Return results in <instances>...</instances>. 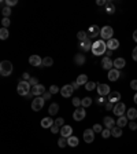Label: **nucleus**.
Listing matches in <instances>:
<instances>
[{
	"label": "nucleus",
	"instance_id": "nucleus-1",
	"mask_svg": "<svg viewBox=\"0 0 137 154\" xmlns=\"http://www.w3.org/2000/svg\"><path fill=\"white\" fill-rule=\"evenodd\" d=\"M92 52H93V55H104L106 52H107V41L104 40H96L93 41V44H92Z\"/></svg>",
	"mask_w": 137,
	"mask_h": 154
},
{
	"label": "nucleus",
	"instance_id": "nucleus-2",
	"mask_svg": "<svg viewBox=\"0 0 137 154\" xmlns=\"http://www.w3.org/2000/svg\"><path fill=\"white\" fill-rule=\"evenodd\" d=\"M18 94L21 95V97H26L29 92L32 91V86L29 84V81H19V84H18V88H17Z\"/></svg>",
	"mask_w": 137,
	"mask_h": 154
},
{
	"label": "nucleus",
	"instance_id": "nucleus-3",
	"mask_svg": "<svg viewBox=\"0 0 137 154\" xmlns=\"http://www.w3.org/2000/svg\"><path fill=\"white\" fill-rule=\"evenodd\" d=\"M12 73V63L10 61H3L0 63V74L3 77H8Z\"/></svg>",
	"mask_w": 137,
	"mask_h": 154
},
{
	"label": "nucleus",
	"instance_id": "nucleus-4",
	"mask_svg": "<svg viewBox=\"0 0 137 154\" xmlns=\"http://www.w3.org/2000/svg\"><path fill=\"white\" fill-rule=\"evenodd\" d=\"M113 34H114V29L111 26H103L100 30V37L104 41H109L110 39H113Z\"/></svg>",
	"mask_w": 137,
	"mask_h": 154
},
{
	"label": "nucleus",
	"instance_id": "nucleus-5",
	"mask_svg": "<svg viewBox=\"0 0 137 154\" xmlns=\"http://www.w3.org/2000/svg\"><path fill=\"white\" fill-rule=\"evenodd\" d=\"M44 103H45V99L43 97H37L32 101V110L34 112H40L41 109L44 107Z\"/></svg>",
	"mask_w": 137,
	"mask_h": 154
},
{
	"label": "nucleus",
	"instance_id": "nucleus-6",
	"mask_svg": "<svg viewBox=\"0 0 137 154\" xmlns=\"http://www.w3.org/2000/svg\"><path fill=\"white\" fill-rule=\"evenodd\" d=\"M125 112H126L125 103H122V102L115 103L114 109H113V113H114L117 117H121V116H123V114H125Z\"/></svg>",
	"mask_w": 137,
	"mask_h": 154
},
{
	"label": "nucleus",
	"instance_id": "nucleus-7",
	"mask_svg": "<svg viewBox=\"0 0 137 154\" xmlns=\"http://www.w3.org/2000/svg\"><path fill=\"white\" fill-rule=\"evenodd\" d=\"M86 117V112L84 107H77L74 110V113H73V118L74 121H82L84 118Z\"/></svg>",
	"mask_w": 137,
	"mask_h": 154
},
{
	"label": "nucleus",
	"instance_id": "nucleus-8",
	"mask_svg": "<svg viewBox=\"0 0 137 154\" xmlns=\"http://www.w3.org/2000/svg\"><path fill=\"white\" fill-rule=\"evenodd\" d=\"M97 94L100 95V97H109L110 95V87L107 86V84H102V83H99L97 84Z\"/></svg>",
	"mask_w": 137,
	"mask_h": 154
},
{
	"label": "nucleus",
	"instance_id": "nucleus-9",
	"mask_svg": "<svg viewBox=\"0 0 137 154\" xmlns=\"http://www.w3.org/2000/svg\"><path fill=\"white\" fill-rule=\"evenodd\" d=\"M73 91H74V88L71 87V84H66L60 88V94H62L63 98H70L73 95Z\"/></svg>",
	"mask_w": 137,
	"mask_h": 154
},
{
	"label": "nucleus",
	"instance_id": "nucleus-10",
	"mask_svg": "<svg viewBox=\"0 0 137 154\" xmlns=\"http://www.w3.org/2000/svg\"><path fill=\"white\" fill-rule=\"evenodd\" d=\"M45 92V87L43 84H37V86L32 87V94L34 97H43V94Z\"/></svg>",
	"mask_w": 137,
	"mask_h": 154
},
{
	"label": "nucleus",
	"instance_id": "nucleus-11",
	"mask_svg": "<svg viewBox=\"0 0 137 154\" xmlns=\"http://www.w3.org/2000/svg\"><path fill=\"white\" fill-rule=\"evenodd\" d=\"M84 140H85V143H92L95 140V132H93V129H85L84 131Z\"/></svg>",
	"mask_w": 137,
	"mask_h": 154
},
{
	"label": "nucleus",
	"instance_id": "nucleus-12",
	"mask_svg": "<svg viewBox=\"0 0 137 154\" xmlns=\"http://www.w3.org/2000/svg\"><path fill=\"white\" fill-rule=\"evenodd\" d=\"M29 63H30L32 66H43V59H41L39 55H30Z\"/></svg>",
	"mask_w": 137,
	"mask_h": 154
},
{
	"label": "nucleus",
	"instance_id": "nucleus-13",
	"mask_svg": "<svg viewBox=\"0 0 137 154\" xmlns=\"http://www.w3.org/2000/svg\"><path fill=\"white\" fill-rule=\"evenodd\" d=\"M102 65H103V69H104V70H111L113 66H114V61H111L109 57H104L102 59Z\"/></svg>",
	"mask_w": 137,
	"mask_h": 154
},
{
	"label": "nucleus",
	"instance_id": "nucleus-14",
	"mask_svg": "<svg viewBox=\"0 0 137 154\" xmlns=\"http://www.w3.org/2000/svg\"><path fill=\"white\" fill-rule=\"evenodd\" d=\"M100 30H102V29H99V26H97V25L91 26V28H89V30L86 32V33H88V37H97V36H100Z\"/></svg>",
	"mask_w": 137,
	"mask_h": 154
},
{
	"label": "nucleus",
	"instance_id": "nucleus-15",
	"mask_svg": "<svg viewBox=\"0 0 137 154\" xmlns=\"http://www.w3.org/2000/svg\"><path fill=\"white\" fill-rule=\"evenodd\" d=\"M71 133H73V128L70 125H63L60 128V136L63 138H70L71 136Z\"/></svg>",
	"mask_w": 137,
	"mask_h": 154
},
{
	"label": "nucleus",
	"instance_id": "nucleus-16",
	"mask_svg": "<svg viewBox=\"0 0 137 154\" xmlns=\"http://www.w3.org/2000/svg\"><path fill=\"white\" fill-rule=\"evenodd\" d=\"M54 124H55V120H52L51 116L44 117V118L41 120V127H43V128H51Z\"/></svg>",
	"mask_w": 137,
	"mask_h": 154
},
{
	"label": "nucleus",
	"instance_id": "nucleus-17",
	"mask_svg": "<svg viewBox=\"0 0 137 154\" xmlns=\"http://www.w3.org/2000/svg\"><path fill=\"white\" fill-rule=\"evenodd\" d=\"M109 102L111 103H118L119 102V99H121V94L118 91H113V92H110V95H109Z\"/></svg>",
	"mask_w": 137,
	"mask_h": 154
},
{
	"label": "nucleus",
	"instance_id": "nucleus-18",
	"mask_svg": "<svg viewBox=\"0 0 137 154\" xmlns=\"http://www.w3.org/2000/svg\"><path fill=\"white\" fill-rule=\"evenodd\" d=\"M119 47V41H118V39H110L109 41H107V50H111V51H114V50H117Z\"/></svg>",
	"mask_w": 137,
	"mask_h": 154
},
{
	"label": "nucleus",
	"instance_id": "nucleus-19",
	"mask_svg": "<svg viewBox=\"0 0 137 154\" xmlns=\"http://www.w3.org/2000/svg\"><path fill=\"white\" fill-rule=\"evenodd\" d=\"M119 70L118 69H111V70H109V80L110 81H117L118 79H119Z\"/></svg>",
	"mask_w": 137,
	"mask_h": 154
},
{
	"label": "nucleus",
	"instance_id": "nucleus-20",
	"mask_svg": "<svg viewBox=\"0 0 137 154\" xmlns=\"http://www.w3.org/2000/svg\"><path fill=\"white\" fill-rule=\"evenodd\" d=\"M104 125L107 129H113L115 125H117V121H114V118H111V117H104Z\"/></svg>",
	"mask_w": 137,
	"mask_h": 154
},
{
	"label": "nucleus",
	"instance_id": "nucleus-21",
	"mask_svg": "<svg viewBox=\"0 0 137 154\" xmlns=\"http://www.w3.org/2000/svg\"><path fill=\"white\" fill-rule=\"evenodd\" d=\"M125 65H126V61L123 59V58H117V59H114V69H122V68H125Z\"/></svg>",
	"mask_w": 137,
	"mask_h": 154
},
{
	"label": "nucleus",
	"instance_id": "nucleus-22",
	"mask_svg": "<svg viewBox=\"0 0 137 154\" xmlns=\"http://www.w3.org/2000/svg\"><path fill=\"white\" fill-rule=\"evenodd\" d=\"M92 44H93V43L88 39V40H85V41H82V43H81L80 48H81V50H84L85 52L86 51H92Z\"/></svg>",
	"mask_w": 137,
	"mask_h": 154
},
{
	"label": "nucleus",
	"instance_id": "nucleus-23",
	"mask_svg": "<svg viewBox=\"0 0 137 154\" xmlns=\"http://www.w3.org/2000/svg\"><path fill=\"white\" fill-rule=\"evenodd\" d=\"M126 117L129 118V120H136L137 118V110L134 107H130L129 110H126Z\"/></svg>",
	"mask_w": 137,
	"mask_h": 154
},
{
	"label": "nucleus",
	"instance_id": "nucleus-24",
	"mask_svg": "<svg viewBox=\"0 0 137 154\" xmlns=\"http://www.w3.org/2000/svg\"><path fill=\"white\" fill-rule=\"evenodd\" d=\"M128 117L126 116H121V117H118V121H117V127H119V128H123V127H126L129 123H128Z\"/></svg>",
	"mask_w": 137,
	"mask_h": 154
},
{
	"label": "nucleus",
	"instance_id": "nucleus-25",
	"mask_svg": "<svg viewBox=\"0 0 137 154\" xmlns=\"http://www.w3.org/2000/svg\"><path fill=\"white\" fill-rule=\"evenodd\" d=\"M85 55H82V54H78V55H75L74 57V63H77L78 66H82L84 63H85Z\"/></svg>",
	"mask_w": 137,
	"mask_h": 154
},
{
	"label": "nucleus",
	"instance_id": "nucleus-26",
	"mask_svg": "<svg viewBox=\"0 0 137 154\" xmlns=\"http://www.w3.org/2000/svg\"><path fill=\"white\" fill-rule=\"evenodd\" d=\"M67 144L71 146V147H77V146H78V138L71 135L70 138H67Z\"/></svg>",
	"mask_w": 137,
	"mask_h": 154
},
{
	"label": "nucleus",
	"instance_id": "nucleus-27",
	"mask_svg": "<svg viewBox=\"0 0 137 154\" xmlns=\"http://www.w3.org/2000/svg\"><path fill=\"white\" fill-rule=\"evenodd\" d=\"M58 112H59V105L58 103H52L51 106H50V109H48V113H50V116H55V114H58Z\"/></svg>",
	"mask_w": 137,
	"mask_h": 154
},
{
	"label": "nucleus",
	"instance_id": "nucleus-28",
	"mask_svg": "<svg viewBox=\"0 0 137 154\" xmlns=\"http://www.w3.org/2000/svg\"><path fill=\"white\" fill-rule=\"evenodd\" d=\"M111 136L114 138H121L122 136V128H119V127L115 125L113 129H111Z\"/></svg>",
	"mask_w": 137,
	"mask_h": 154
},
{
	"label": "nucleus",
	"instance_id": "nucleus-29",
	"mask_svg": "<svg viewBox=\"0 0 137 154\" xmlns=\"http://www.w3.org/2000/svg\"><path fill=\"white\" fill-rule=\"evenodd\" d=\"M106 12L110 14V15L115 12V6H114V3H113V1H107V4H106Z\"/></svg>",
	"mask_w": 137,
	"mask_h": 154
},
{
	"label": "nucleus",
	"instance_id": "nucleus-30",
	"mask_svg": "<svg viewBox=\"0 0 137 154\" xmlns=\"http://www.w3.org/2000/svg\"><path fill=\"white\" fill-rule=\"evenodd\" d=\"M75 81H77L80 86H85L86 83H88V76H86V74H80Z\"/></svg>",
	"mask_w": 137,
	"mask_h": 154
},
{
	"label": "nucleus",
	"instance_id": "nucleus-31",
	"mask_svg": "<svg viewBox=\"0 0 137 154\" xmlns=\"http://www.w3.org/2000/svg\"><path fill=\"white\" fill-rule=\"evenodd\" d=\"M77 37H78V40H81V43L89 39V37H88V33H86L85 30H80V32L77 33Z\"/></svg>",
	"mask_w": 137,
	"mask_h": 154
},
{
	"label": "nucleus",
	"instance_id": "nucleus-32",
	"mask_svg": "<svg viewBox=\"0 0 137 154\" xmlns=\"http://www.w3.org/2000/svg\"><path fill=\"white\" fill-rule=\"evenodd\" d=\"M8 34H10V32H8V29H7V28H1V29H0V39H1V40L8 39Z\"/></svg>",
	"mask_w": 137,
	"mask_h": 154
},
{
	"label": "nucleus",
	"instance_id": "nucleus-33",
	"mask_svg": "<svg viewBox=\"0 0 137 154\" xmlns=\"http://www.w3.org/2000/svg\"><path fill=\"white\" fill-rule=\"evenodd\" d=\"M52 65H54V59H52L51 57H45L44 59H43V66L50 68V66H52Z\"/></svg>",
	"mask_w": 137,
	"mask_h": 154
},
{
	"label": "nucleus",
	"instance_id": "nucleus-34",
	"mask_svg": "<svg viewBox=\"0 0 137 154\" xmlns=\"http://www.w3.org/2000/svg\"><path fill=\"white\" fill-rule=\"evenodd\" d=\"M92 102H93V101H92V98L86 97V98H84V99H82V103H81V106H82L84 109H85V107H89V106L92 105Z\"/></svg>",
	"mask_w": 137,
	"mask_h": 154
},
{
	"label": "nucleus",
	"instance_id": "nucleus-35",
	"mask_svg": "<svg viewBox=\"0 0 137 154\" xmlns=\"http://www.w3.org/2000/svg\"><path fill=\"white\" fill-rule=\"evenodd\" d=\"M1 14H3V18H10V14H11V8L10 7H3L1 8Z\"/></svg>",
	"mask_w": 137,
	"mask_h": 154
},
{
	"label": "nucleus",
	"instance_id": "nucleus-36",
	"mask_svg": "<svg viewBox=\"0 0 137 154\" xmlns=\"http://www.w3.org/2000/svg\"><path fill=\"white\" fill-rule=\"evenodd\" d=\"M58 146H59V147H64V146H68V144H67V138H63V136L59 138V139H58Z\"/></svg>",
	"mask_w": 137,
	"mask_h": 154
},
{
	"label": "nucleus",
	"instance_id": "nucleus-37",
	"mask_svg": "<svg viewBox=\"0 0 137 154\" xmlns=\"http://www.w3.org/2000/svg\"><path fill=\"white\" fill-rule=\"evenodd\" d=\"M95 88H97V84H95L93 81H88V83L85 84L86 91H92V90H95Z\"/></svg>",
	"mask_w": 137,
	"mask_h": 154
},
{
	"label": "nucleus",
	"instance_id": "nucleus-38",
	"mask_svg": "<svg viewBox=\"0 0 137 154\" xmlns=\"http://www.w3.org/2000/svg\"><path fill=\"white\" fill-rule=\"evenodd\" d=\"M50 92H51L52 95H55V94H58V92H60V88L58 86H51L50 87Z\"/></svg>",
	"mask_w": 137,
	"mask_h": 154
},
{
	"label": "nucleus",
	"instance_id": "nucleus-39",
	"mask_svg": "<svg viewBox=\"0 0 137 154\" xmlns=\"http://www.w3.org/2000/svg\"><path fill=\"white\" fill-rule=\"evenodd\" d=\"M81 103H82V99H80V98L73 99V106H75V107H81Z\"/></svg>",
	"mask_w": 137,
	"mask_h": 154
},
{
	"label": "nucleus",
	"instance_id": "nucleus-40",
	"mask_svg": "<svg viewBox=\"0 0 137 154\" xmlns=\"http://www.w3.org/2000/svg\"><path fill=\"white\" fill-rule=\"evenodd\" d=\"M102 136L104 138V139H107V138H110L111 136V129H103V132H102Z\"/></svg>",
	"mask_w": 137,
	"mask_h": 154
},
{
	"label": "nucleus",
	"instance_id": "nucleus-41",
	"mask_svg": "<svg viewBox=\"0 0 137 154\" xmlns=\"http://www.w3.org/2000/svg\"><path fill=\"white\" fill-rule=\"evenodd\" d=\"M1 25H3V28L8 29V26H10V18H3L1 19Z\"/></svg>",
	"mask_w": 137,
	"mask_h": 154
},
{
	"label": "nucleus",
	"instance_id": "nucleus-42",
	"mask_svg": "<svg viewBox=\"0 0 137 154\" xmlns=\"http://www.w3.org/2000/svg\"><path fill=\"white\" fill-rule=\"evenodd\" d=\"M55 125H58V127H60V128H62V127L64 125V120H63L62 117L56 118V120H55Z\"/></svg>",
	"mask_w": 137,
	"mask_h": 154
},
{
	"label": "nucleus",
	"instance_id": "nucleus-43",
	"mask_svg": "<svg viewBox=\"0 0 137 154\" xmlns=\"http://www.w3.org/2000/svg\"><path fill=\"white\" fill-rule=\"evenodd\" d=\"M18 1L17 0H6V6L7 7H12V6H17Z\"/></svg>",
	"mask_w": 137,
	"mask_h": 154
},
{
	"label": "nucleus",
	"instance_id": "nucleus-44",
	"mask_svg": "<svg viewBox=\"0 0 137 154\" xmlns=\"http://www.w3.org/2000/svg\"><path fill=\"white\" fill-rule=\"evenodd\" d=\"M92 129H93V132H100V133L103 132V128H102V125H100V124H95Z\"/></svg>",
	"mask_w": 137,
	"mask_h": 154
},
{
	"label": "nucleus",
	"instance_id": "nucleus-45",
	"mask_svg": "<svg viewBox=\"0 0 137 154\" xmlns=\"http://www.w3.org/2000/svg\"><path fill=\"white\" fill-rule=\"evenodd\" d=\"M129 128H130L132 131H136L137 129V123L136 121H129Z\"/></svg>",
	"mask_w": 137,
	"mask_h": 154
},
{
	"label": "nucleus",
	"instance_id": "nucleus-46",
	"mask_svg": "<svg viewBox=\"0 0 137 154\" xmlns=\"http://www.w3.org/2000/svg\"><path fill=\"white\" fill-rule=\"evenodd\" d=\"M104 106H106V109H107V110H113V109H114V106H115V103H111V102H109V101H107V102L104 103Z\"/></svg>",
	"mask_w": 137,
	"mask_h": 154
},
{
	"label": "nucleus",
	"instance_id": "nucleus-47",
	"mask_svg": "<svg viewBox=\"0 0 137 154\" xmlns=\"http://www.w3.org/2000/svg\"><path fill=\"white\" fill-rule=\"evenodd\" d=\"M51 132H52V133H58V132H60V127H58V125L54 124V125L51 127Z\"/></svg>",
	"mask_w": 137,
	"mask_h": 154
},
{
	"label": "nucleus",
	"instance_id": "nucleus-48",
	"mask_svg": "<svg viewBox=\"0 0 137 154\" xmlns=\"http://www.w3.org/2000/svg\"><path fill=\"white\" fill-rule=\"evenodd\" d=\"M29 84H30V86H32V87L37 86V84H39V80H37V79H36V77H32V79H30V80H29Z\"/></svg>",
	"mask_w": 137,
	"mask_h": 154
},
{
	"label": "nucleus",
	"instance_id": "nucleus-49",
	"mask_svg": "<svg viewBox=\"0 0 137 154\" xmlns=\"http://www.w3.org/2000/svg\"><path fill=\"white\" fill-rule=\"evenodd\" d=\"M130 88H133L137 92V80H132L130 81Z\"/></svg>",
	"mask_w": 137,
	"mask_h": 154
},
{
	"label": "nucleus",
	"instance_id": "nucleus-50",
	"mask_svg": "<svg viewBox=\"0 0 137 154\" xmlns=\"http://www.w3.org/2000/svg\"><path fill=\"white\" fill-rule=\"evenodd\" d=\"M51 92L48 91V92H44V94H43V98H44V99H45V101H48V99H51Z\"/></svg>",
	"mask_w": 137,
	"mask_h": 154
},
{
	"label": "nucleus",
	"instance_id": "nucleus-51",
	"mask_svg": "<svg viewBox=\"0 0 137 154\" xmlns=\"http://www.w3.org/2000/svg\"><path fill=\"white\" fill-rule=\"evenodd\" d=\"M22 79H23V81H29L32 77H30V74H29V73H23L22 74Z\"/></svg>",
	"mask_w": 137,
	"mask_h": 154
},
{
	"label": "nucleus",
	"instance_id": "nucleus-52",
	"mask_svg": "<svg viewBox=\"0 0 137 154\" xmlns=\"http://www.w3.org/2000/svg\"><path fill=\"white\" fill-rule=\"evenodd\" d=\"M132 57H133V59L137 62V46L134 47V50H133V52H132Z\"/></svg>",
	"mask_w": 137,
	"mask_h": 154
},
{
	"label": "nucleus",
	"instance_id": "nucleus-53",
	"mask_svg": "<svg viewBox=\"0 0 137 154\" xmlns=\"http://www.w3.org/2000/svg\"><path fill=\"white\" fill-rule=\"evenodd\" d=\"M96 4H97V6H106V4H107V1H106V0H97Z\"/></svg>",
	"mask_w": 137,
	"mask_h": 154
},
{
	"label": "nucleus",
	"instance_id": "nucleus-54",
	"mask_svg": "<svg viewBox=\"0 0 137 154\" xmlns=\"http://www.w3.org/2000/svg\"><path fill=\"white\" fill-rule=\"evenodd\" d=\"M71 87H73L74 90H78V87H80V84H78L77 81H73V83H71Z\"/></svg>",
	"mask_w": 137,
	"mask_h": 154
},
{
	"label": "nucleus",
	"instance_id": "nucleus-55",
	"mask_svg": "<svg viewBox=\"0 0 137 154\" xmlns=\"http://www.w3.org/2000/svg\"><path fill=\"white\" fill-rule=\"evenodd\" d=\"M97 103H99V105H103V103H104V97H100V98H99Z\"/></svg>",
	"mask_w": 137,
	"mask_h": 154
},
{
	"label": "nucleus",
	"instance_id": "nucleus-56",
	"mask_svg": "<svg viewBox=\"0 0 137 154\" xmlns=\"http://www.w3.org/2000/svg\"><path fill=\"white\" fill-rule=\"evenodd\" d=\"M133 40H134V41L137 43V29L134 30V33H133Z\"/></svg>",
	"mask_w": 137,
	"mask_h": 154
},
{
	"label": "nucleus",
	"instance_id": "nucleus-57",
	"mask_svg": "<svg viewBox=\"0 0 137 154\" xmlns=\"http://www.w3.org/2000/svg\"><path fill=\"white\" fill-rule=\"evenodd\" d=\"M32 97H33V94H32V91H30V92H29V94H28V95H26L25 98H26V99H32Z\"/></svg>",
	"mask_w": 137,
	"mask_h": 154
},
{
	"label": "nucleus",
	"instance_id": "nucleus-58",
	"mask_svg": "<svg viewBox=\"0 0 137 154\" xmlns=\"http://www.w3.org/2000/svg\"><path fill=\"white\" fill-rule=\"evenodd\" d=\"M111 52H113L111 50H109V51H107V57H109V58H110V55H111Z\"/></svg>",
	"mask_w": 137,
	"mask_h": 154
},
{
	"label": "nucleus",
	"instance_id": "nucleus-59",
	"mask_svg": "<svg viewBox=\"0 0 137 154\" xmlns=\"http://www.w3.org/2000/svg\"><path fill=\"white\" fill-rule=\"evenodd\" d=\"M134 103L137 105V92H136V95H134Z\"/></svg>",
	"mask_w": 137,
	"mask_h": 154
}]
</instances>
